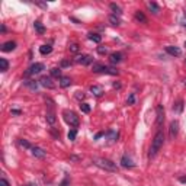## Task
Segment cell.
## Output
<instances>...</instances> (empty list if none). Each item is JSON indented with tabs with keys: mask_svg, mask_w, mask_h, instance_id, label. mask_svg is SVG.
Returning <instances> with one entry per match:
<instances>
[{
	"mask_svg": "<svg viewBox=\"0 0 186 186\" xmlns=\"http://www.w3.org/2000/svg\"><path fill=\"white\" fill-rule=\"evenodd\" d=\"M163 144H164V134H163L162 131H159V132L154 135L153 141H151V147H150L148 156H150V157H154L156 154L159 153V150L163 147Z\"/></svg>",
	"mask_w": 186,
	"mask_h": 186,
	"instance_id": "obj_1",
	"label": "cell"
},
{
	"mask_svg": "<svg viewBox=\"0 0 186 186\" xmlns=\"http://www.w3.org/2000/svg\"><path fill=\"white\" fill-rule=\"evenodd\" d=\"M92 162L95 163L97 167L106 170V172H118V166L113 162L108 160V159H103V157H93Z\"/></svg>",
	"mask_w": 186,
	"mask_h": 186,
	"instance_id": "obj_2",
	"label": "cell"
},
{
	"mask_svg": "<svg viewBox=\"0 0 186 186\" xmlns=\"http://www.w3.org/2000/svg\"><path fill=\"white\" fill-rule=\"evenodd\" d=\"M63 116H64V121L67 122L70 127H74V128H77V127H79L80 119H79V116H77V113H76V112L65 109L64 112H63Z\"/></svg>",
	"mask_w": 186,
	"mask_h": 186,
	"instance_id": "obj_3",
	"label": "cell"
},
{
	"mask_svg": "<svg viewBox=\"0 0 186 186\" xmlns=\"http://www.w3.org/2000/svg\"><path fill=\"white\" fill-rule=\"evenodd\" d=\"M44 68H45V67H44V64H42V63H35V64H32L31 67H29V68H28V71L25 73V77H28V76H32V74L41 73Z\"/></svg>",
	"mask_w": 186,
	"mask_h": 186,
	"instance_id": "obj_4",
	"label": "cell"
},
{
	"mask_svg": "<svg viewBox=\"0 0 186 186\" xmlns=\"http://www.w3.org/2000/svg\"><path fill=\"white\" fill-rule=\"evenodd\" d=\"M39 84L42 87H47V89H54V87H55L54 81H52V79H51L49 76H42L39 79Z\"/></svg>",
	"mask_w": 186,
	"mask_h": 186,
	"instance_id": "obj_5",
	"label": "cell"
},
{
	"mask_svg": "<svg viewBox=\"0 0 186 186\" xmlns=\"http://www.w3.org/2000/svg\"><path fill=\"white\" fill-rule=\"evenodd\" d=\"M156 112H157L156 125H157V127H162L163 122H164V108H163L162 105H157V108H156Z\"/></svg>",
	"mask_w": 186,
	"mask_h": 186,
	"instance_id": "obj_6",
	"label": "cell"
},
{
	"mask_svg": "<svg viewBox=\"0 0 186 186\" xmlns=\"http://www.w3.org/2000/svg\"><path fill=\"white\" fill-rule=\"evenodd\" d=\"M92 61H93V58L90 55H87V54L76 57V63H79V64H81V65H89Z\"/></svg>",
	"mask_w": 186,
	"mask_h": 186,
	"instance_id": "obj_7",
	"label": "cell"
},
{
	"mask_svg": "<svg viewBox=\"0 0 186 186\" xmlns=\"http://www.w3.org/2000/svg\"><path fill=\"white\" fill-rule=\"evenodd\" d=\"M179 132V122L178 121H172L170 122V128H169V134H170V138H173L178 135Z\"/></svg>",
	"mask_w": 186,
	"mask_h": 186,
	"instance_id": "obj_8",
	"label": "cell"
},
{
	"mask_svg": "<svg viewBox=\"0 0 186 186\" xmlns=\"http://www.w3.org/2000/svg\"><path fill=\"white\" fill-rule=\"evenodd\" d=\"M15 48H16V42L15 41H8V42H5L2 45V51L3 52H10V51H13Z\"/></svg>",
	"mask_w": 186,
	"mask_h": 186,
	"instance_id": "obj_9",
	"label": "cell"
},
{
	"mask_svg": "<svg viewBox=\"0 0 186 186\" xmlns=\"http://www.w3.org/2000/svg\"><path fill=\"white\" fill-rule=\"evenodd\" d=\"M166 52H167V54H170L172 57H179L180 54H182L180 48H178V47H173V45H169V47H166Z\"/></svg>",
	"mask_w": 186,
	"mask_h": 186,
	"instance_id": "obj_10",
	"label": "cell"
},
{
	"mask_svg": "<svg viewBox=\"0 0 186 186\" xmlns=\"http://www.w3.org/2000/svg\"><path fill=\"white\" fill-rule=\"evenodd\" d=\"M121 164H122V167H125V169H132L134 167V163H132V160H131L128 156H122Z\"/></svg>",
	"mask_w": 186,
	"mask_h": 186,
	"instance_id": "obj_11",
	"label": "cell"
},
{
	"mask_svg": "<svg viewBox=\"0 0 186 186\" xmlns=\"http://www.w3.org/2000/svg\"><path fill=\"white\" fill-rule=\"evenodd\" d=\"M31 151H32V156L36 157V159H44L45 157V151L42 148H39V147H32Z\"/></svg>",
	"mask_w": 186,
	"mask_h": 186,
	"instance_id": "obj_12",
	"label": "cell"
},
{
	"mask_svg": "<svg viewBox=\"0 0 186 186\" xmlns=\"http://www.w3.org/2000/svg\"><path fill=\"white\" fill-rule=\"evenodd\" d=\"M109 61H111L112 64H118V63H121L122 61V54L121 52H112V54L109 55Z\"/></svg>",
	"mask_w": 186,
	"mask_h": 186,
	"instance_id": "obj_13",
	"label": "cell"
},
{
	"mask_svg": "<svg viewBox=\"0 0 186 186\" xmlns=\"http://www.w3.org/2000/svg\"><path fill=\"white\" fill-rule=\"evenodd\" d=\"M90 92H92L95 96L99 97V96H102V95H103V87H102V86H99V84H93V86L90 87Z\"/></svg>",
	"mask_w": 186,
	"mask_h": 186,
	"instance_id": "obj_14",
	"label": "cell"
},
{
	"mask_svg": "<svg viewBox=\"0 0 186 186\" xmlns=\"http://www.w3.org/2000/svg\"><path fill=\"white\" fill-rule=\"evenodd\" d=\"M106 68V65L100 64V63H93L92 65V71H95V73H103Z\"/></svg>",
	"mask_w": 186,
	"mask_h": 186,
	"instance_id": "obj_15",
	"label": "cell"
},
{
	"mask_svg": "<svg viewBox=\"0 0 186 186\" xmlns=\"http://www.w3.org/2000/svg\"><path fill=\"white\" fill-rule=\"evenodd\" d=\"M71 84V79L70 77H67V76H63V77H60V86L65 89V87H68Z\"/></svg>",
	"mask_w": 186,
	"mask_h": 186,
	"instance_id": "obj_16",
	"label": "cell"
},
{
	"mask_svg": "<svg viewBox=\"0 0 186 186\" xmlns=\"http://www.w3.org/2000/svg\"><path fill=\"white\" fill-rule=\"evenodd\" d=\"M45 118H47V122H48V124H51V125H54V124H55V121H57L55 113L52 112V109H49L48 112H47V116H45Z\"/></svg>",
	"mask_w": 186,
	"mask_h": 186,
	"instance_id": "obj_17",
	"label": "cell"
},
{
	"mask_svg": "<svg viewBox=\"0 0 186 186\" xmlns=\"http://www.w3.org/2000/svg\"><path fill=\"white\" fill-rule=\"evenodd\" d=\"M109 8H111V10L113 12V15H116V16H121V13H122V9L116 5V3H111L109 5Z\"/></svg>",
	"mask_w": 186,
	"mask_h": 186,
	"instance_id": "obj_18",
	"label": "cell"
},
{
	"mask_svg": "<svg viewBox=\"0 0 186 186\" xmlns=\"http://www.w3.org/2000/svg\"><path fill=\"white\" fill-rule=\"evenodd\" d=\"M135 19H137L138 22H141V24H147V22H148V20H147V16L143 12H140V10L135 12Z\"/></svg>",
	"mask_w": 186,
	"mask_h": 186,
	"instance_id": "obj_19",
	"label": "cell"
},
{
	"mask_svg": "<svg viewBox=\"0 0 186 186\" xmlns=\"http://www.w3.org/2000/svg\"><path fill=\"white\" fill-rule=\"evenodd\" d=\"M33 28H35V31H36V32L39 33V35H42V33L45 32V26H44V25L41 24L39 20H36V22L33 24Z\"/></svg>",
	"mask_w": 186,
	"mask_h": 186,
	"instance_id": "obj_20",
	"label": "cell"
},
{
	"mask_svg": "<svg viewBox=\"0 0 186 186\" xmlns=\"http://www.w3.org/2000/svg\"><path fill=\"white\" fill-rule=\"evenodd\" d=\"M87 38H89L90 41H93V42H96V44H99V42L102 41V36H100L99 33H93V32L87 33Z\"/></svg>",
	"mask_w": 186,
	"mask_h": 186,
	"instance_id": "obj_21",
	"label": "cell"
},
{
	"mask_svg": "<svg viewBox=\"0 0 186 186\" xmlns=\"http://www.w3.org/2000/svg\"><path fill=\"white\" fill-rule=\"evenodd\" d=\"M51 51H52L51 45H42V47H39V52L42 55H48V54H51Z\"/></svg>",
	"mask_w": 186,
	"mask_h": 186,
	"instance_id": "obj_22",
	"label": "cell"
},
{
	"mask_svg": "<svg viewBox=\"0 0 186 186\" xmlns=\"http://www.w3.org/2000/svg\"><path fill=\"white\" fill-rule=\"evenodd\" d=\"M109 22L113 26H118V25H121V19H119V16H116V15H109Z\"/></svg>",
	"mask_w": 186,
	"mask_h": 186,
	"instance_id": "obj_23",
	"label": "cell"
},
{
	"mask_svg": "<svg viewBox=\"0 0 186 186\" xmlns=\"http://www.w3.org/2000/svg\"><path fill=\"white\" fill-rule=\"evenodd\" d=\"M8 68H9L8 60H6V58H0V70L5 73V71H8Z\"/></svg>",
	"mask_w": 186,
	"mask_h": 186,
	"instance_id": "obj_24",
	"label": "cell"
},
{
	"mask_svg": "<svg viewBox=\"0 0 186 186\" xmlns=\"http://www.w3.org/2000/svg\"><path fill=\"white\" fill-rule=\"evenodd\" d=\"M148 9L153 12L154 15H157L159 12H160V8H159V5L157 3H154V2H151V3H148Z\"/></svg>",
	"mask_w": 186,
	"mask_h": 186,
	"instance_id": "obj_25",
	"label": "cell"
},
{
	"mask_svg": "<svg viewBox=\"0 0 186 186\" xmlns=\"http://www.w3.org/2000/svg\"><path fill=\"white\" fill-rule=\"evenodd\" d=\"M25 84H26L29 89H32V90L38 89V83H36V81H33V80H26V81H25Z\"/></svg>",
	"mask_w": 186,
	"mask_h": 186,
	"instance_id": "obj_26",
	"label": "cell"
},
{
	"mask_svg": "<svg viewBox=\"0 0 186 186\" xmlns=\"http://www.w3.org/2000/svg\"><path fill=\"white\" fill-rule=\"evenodd\" d=\"M182 109H183V102H182V100H178V102L173 105V111H175V112H182Z\"/></svg>",
	"mask_w": 186,
	"mask_h": 186,
	"instance_id": "obj_27",
	"label": "cell"
},
{
	"mask_svg": "<svg viewBox=\"0 0 186 186\" xmlns=\"http://www.w3.org/2000/svg\"><path fill=\"white\" fill-rule=\"evenodd\" d=\"M51 76H52V77H61V70H60V67H52V68H51Z\"/></svg>",
	"mask_w": 186,
	"mask_h": 186,
	"instance_id": "obj_28",
	"label": "cell"
},
{
	"mask_svg": "<svg viewBox=\"0 0 186 186\" xmlns=\"http://www.w3.org/2000/svg\"><path fill=\"white\" fill-rule=\"evenodd\" d=\"M106 135H108V138H109L111 141H115V140L118 138V132H116V131H113V130H111V131H108V134H106Z\"/></svg>",
	"mask_w": 186,
	"mask_h": 186,
	"instance_id": "obj_29",
	"label": "cell"
},
{
	"mask_svg": "<svg viewBox=\"0 0 186 186\" xmlns=\"http://www.w3.org/2000/svg\"><path fill=\"white\" fill-rule=\"evenodd\" d=\"M108 52H109L108 47H105V45H100V47H97V54H100V55H106Z\"/></svg>",
	"mask_w": 186,
	"mask_h": 186,
	"instance_id": "obj_30",
	"label": "cell"
},
{
	"mask_svg": "<svg viewBox=\"0 0 186 186\" xmlns=\"http://www.w3.org/2000/svg\"><path fill=\"white\" fill-rule=\"evenodd\" d=\"M103 73H106V74H112V76H116V74H118V70H116V68H113V67H106Z\"/></svg>",
	"mask_w": 186,
	"mask_h": 186,
	"instance_id": "obj_31",
	"label": "cell"
},
{
	"mask_svg": "<svg viewBox=\"0 0 186 186\" xmlns=\"http://www.w3.org/2000/svg\"><path fill=\"white\" fill-rule=\"evenodd\" d=\"M68 49H70V52H74V54H76V52H79L80 47H79L77 44H70V45H68Z\"/></svg>",
	"mask_w": 186,
	"mask_h": 186,
	"instance_id": "obj_32",
	"label": "cell"
},
{
	"mask_svg": "<svg viewBox=\"0 0 186 186\" xmlns=\"http://www.w3.org/2000/svg\"><path fill=\"white\" fill-rule=\"evenodd\" d=\"M80 109H81V112L89 113V112H90V106H89V103H80Z\"/></svg>",
	"mask_w": 186,
	"mask_h": 186,
	"instance_id": "obj_33",
	"label": "cell"
},
{
	"mask_svg": "<svg viewBox=\"0 0 186 186\" xmlns=\"http://www.w3.org/2000/svg\"><path fill=\"white\" fill-rule=\"evenodd\" d=\"M76 137H77V131L76 130H71L70 132H68V140H70V141H74Z\"/></svg>",
	"mask_w": 186,
	"mask_h": 186,
	"instance_id": "obj_34",
	"label": "cell"
},
{
	"mask_svg": "<svg viewBox=\"0 0 186 186\" xmlns=\"http://www.w3.org/2000/svg\"><path fill=\"white\" fill-rule=\"evenodd\" d=\"M19 143H20V146L25 147V148H32V147H31V144H29L28 141H25V140H20Z\"/></svg>",
	"mask_w": 186,
	"mask_h": 186,
	"instance_id": "obj_35",
	"label": "cell"
},
{
	"mask_svg": "<svg viewBox=\"0 0 186 186\" xmlns=\"http://www.w3.org/2000/svg\"><path fill=\"white\" fill-rule=\"evenodd\" d=\"M0 186H10V185H9V182L6 180V179L2 178V179H0Z\"/></svg>",
	"mask_w": 186,
	"mask_h": 186,
	"instance_id": "obj_36",
	"label": "cell"
},
{
	"mask_svg": "<svg viewBox=\"0 0 186 186\" xmlns=\"http://www.w3.org/2000/svg\"><path fill=\"white\" fill-rule=\"evenodd\" d=\"M76 97L80 100V99H83V97H84V93H83V92H76Z\"/></svg>",
	"mask_w": 186,
	"mask_h": 186,
	"instance_id": "obj_37",
	"label": "cell"
},
{
	"mask_svg": "<svg viewBox=\"0 0 186 186\" xmlns=\"http://www.w3.org/2000/svg\"><path fill=\"white\" fill-rule=\"evenodd\" d=\"M134 100H135L134 95H130V97H128V105H132V103H134Z\"/></svg>",
	"mask_w": 186,
	"mask_h": 186,
	"instance_id": "obj_38",
	"label": "cell"
},
{
	"mask_svg": "<svg viewBox=\"0 0 186 186\" xmlns=\"http://www.w3.org/2000/svg\"><path fill=\"white\" fill-rule=\"evenodd\" d=\"M70 64H71L70 61H61V67H68Z\"/></svg>",
	"mask_w": 186,
	"mask_h": 186,
	"instance_id": "obj_39",
	"label": "cell"
},
{
	"mask_svg": "<svg viewBox=\"0 0 186 186\" xmlns=\"http://www.w3.org/2000/svg\"><path fill=\"white\" fill-rule=\"evenodd\" d=\"M12 113H13V115H20V111H17V109H12Z\"/></svg>",
	"mask_w": 186,
	"mask_h": 186,
	"instance_id": "obj_40",
	"label": "cell"
},
{
	"mask_svg": "<svg viewBox=\"0 0 186 186\" xmlns=\"http://www.w3.org/2000/svg\"><path fill=\"white\" fill-rule=\"evenodd\" d=\"M36 5H39L41 8H47V5L45 3H41V2H36Z\"/></svg>",
	"mask_w": 186,
	"mask_h": 186,
	"instance_id": "obj_41",
	"label": "cell"
},
{
	"mask_svg": "<svg viewBox=\"0 0 186 186\" xmlns=\"http://www.w3.org/2000/svg\"><path fill=\"white\" fill-rule=\"evenodd\" d=\"M70 159H71V160H76V162H77V160H80V157H77V156H71Z\"/></svg>",
	"mask_w": 186,
	"mask_h": 186,
	"instance_id": "obj_42",
	"label": "cell"
},
{
	"mask_svg": "<svg viewBox=\"0 0 186 186\" xmlns=\"http://www.w3.org/2000/svg\"><path fill=\"white\" fill-rule=\"evenodd\" d=\"M113 87H115V89H119L121 84H119V83H113Z\"/></svg>",
	"mask_w": 186,
	"mask_h": 186,
	"instance_id": "obj_43",
	"label": "cell"
},
{
	"mask_svg": "<svg viewBox=\"0 0 186 186\" xmlns=\"http://www.w3.org/2000/svg\"><path fill=\"white\" fill-rule=\"evenodd\" d=\"M102 135H103V132H97V134H96V137H95V138H96V140H97V138H100V137H102Z\"/></svg>",
	"mask_w": 186,
	"mask_h": 186,
	"instance_id": "obj_44",
	"label": "cell"
},
{
	"mask_svg": "<svg viewBox=\"0 0 186 186\" xmlns=\"http://www.w3.org/2000/svg\"><path fill=\"white\" fill-rule=\"evenodd\" d=\"M179 180H180L182 183H186V178H179Z\"/></svg>",
	"mask_w": 186,
	"mask_h": 186,
	"instance_id": "obj_45",
	"label": "cell"
},
{
	"mask_svg": "<svg viewBox=\"0 0 186 186\" xmlns=\"http://www.w3.org/2000/svg\"><path fill=\"white\" fill-rule=\"evenodd\" d=\"M182 25L186 28V17H185V19H182Z\"/></svg>",
	"mask_w": 186,
	"mask_h": 186,
	"instance_id": "obj_46",
	"label": "cell"
},
{
	"mask_svg": "<svg viewBox=\"0 0 186 186\" xmlns=\"http://www.w3.org/2000/svg\"><path fill=\"white\" fill-rule=\"evenodd\" d=\"M28 186H35V185H28Z\"/></svg>",
	"mask_w": 186,
	"mask_h": 186,
	"instance_id": "obj_47",
	"label": "cell"
},
{
	"mask_svg": "<svg viewBox=\"0 0 186 186\" xmlns=\"http://www.w3.org/2000/svg\"><path fill=\"white\" fill-rule=\"evenodd\" d=\"M185 47H186V42H185Z\"/></svg>",
	"mask_w": 186,
	"mask_h": 186,
	"instance_id": "obj_48",
	"label": "cell"
}]
</instances>
